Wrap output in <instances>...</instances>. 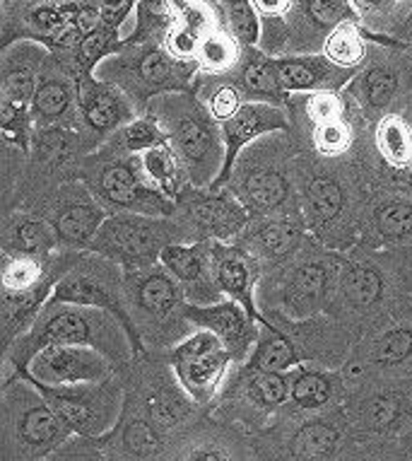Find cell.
<instances>
[{"instance_id": "cell-1", "label": "cell", "mask_w": 412, "mask_h": 461, "mask_svg": "<svg viewBox=\"0 0 412 461\" xmlns=\"http://www.w3.org/2000/svg\"><path fill=\"white\" fill-rule=\"evenodd\" d=\"M379 167L367 158H323L314 150L297 155L300 208L316 242L333 251H353L360 242L362 215L367 208Z\"/></svg>"}, {"instance_id": "cell-2", "label": "cell", "mask_w": 412, "mask_h": 461, "mask_svg": "<svg viewBox=\"0 0 412 461\" xmlns=\"http://www.w3.org/2000/svg\"><path fill=\"white\" fill-rule=\"evenodd\" d=\"M51 346H87L104 353L116 367L128 370L135 363L133 340L121 319L102 307L46 303L30 331L22 333L5 348L3 379L24 370L39 350Z\"/></svg>"}, {"instance_id": "cell-3", "label": "cell", "mask_w": 412, "mask_h": 461, "mask_svg": "<svg viewBox=\"0 0 412 461\" xmlns=\"http://www.w3.org/2000/svg\"><path fill=\"white\" fill-rule=\"evenodd\" d=\"M297 155L294 133H270L237 158L225 189L239 198L251 218L301 211Z\"/></svg>"}, {"instance_id": "cell-4", "label": "cell", "mask_w": 412, "mask_h": 461, "mask_svg": "<svg viewBox=\"0 0 412 461\" xmlns=\"http://www.w3.org/2000/svg\"><path fill=\"white\" fill-rule=\"evenodd\" d=\"M145 113H152L165 126L188 182L210 189L225 167V136L201 95L195 90L166 92L152 99Z\"/></svg>"}, {"instance_id": "cell-5", "label": "cell", "mask_w": 412, "mask_h": 461, "mask_svg": "<svg viewBox=\"0 0 412 461\" xmlns=\"http://www.w3.org/2000/svg\"><path fill=\"white\" fill-rule=\"evenodd\" d=\"M123 300L140 356L166 353L195 331L186 319V293L162 264L123 273Z\"/></svg>"}, {"instance_id": "cell-6", "label": "cell", "mask_w": 412, "mask_h": 461, "mask_svg": "<svg viewBox=\"0 0 412 461\" xmlns=\"http://www.w3.org/2000/svg\"><path fill=\"white\" fill-rule=\"evenodd\" d=\"M102 5L104 0H3L0 49L15 41H37L63 61L97 30Z\"/></svg>"}, {"instance_id": "cell-7", "label": "cell", "mask_w": 412, "mask_h": 461, "mask_svg": "<svg viewBox=\"0 0 412 461\" xmlns=\"http://www.w3.org/2000/svg\"><path fill=\"white\" fill-rule=\"evenodd\" d=\"M343 258V251L326 249L311 240L290 264L263 276L258 287L261 312H278L294 321L326 314L336 295Z\"/></svg>"}, {"instance_id": "cell-8", "label": "cell", "mask_w": 412, "mask_h": 461, "mask_svg": "<svg viewBox=\"0 0 412 461\" xmlns=\"http://www.w3.org/2000/svg\"><path fill=\"white\" fill-rule=\"evenodd\" d=\"M73 432L56 416L46 396L22 375L3 379L0 442L3 461H46Z\"/></svg>"}, {"instance_id": "cell-9", "label": "cell", "mask_w": 412, "mask_h": 461, "mask_svg": "<svg viewBox=\"0 0 412 461\" xmlns=\"http://www.w3.org/2000/svg\"><path fill=\"white\" fill-rule=\"evenodd\" d=\"M94 76L119 85L138 106V112L145 113L152 99L159 95L195 90L198 66L174 59L157 41H135L99 63Z\"/></svg>"}, {"instance_id": "cell-10", "label": "cell", "mask_w": 412, "mask_h": 461, "mask_svg": "<svg viewBox=\"0 0 412 461\" xmlns=\"http://www.w3.org/2000/svg\"><path fill=\"white\" fill-rule=\"evenodd\" d=\"M77 179H83L109 212H138L155 218H172L176 201L148 184L135 155L97 148L80 159Z\"/></svg>"}, {"instance_id": "cell-11", "label": "cell", "mask_w": 412, "mask_h": 461, "mask_svg": "<svg viewBox=\"0 0 412 461\" xmlns=\"http://www.w3.org/2000/svg\"><path fill=\"white\" fill-rule=\"evenodd\" d=\"M350 438V420L340 403L318 413H280L261 430L254 449L265 454V461H333Z\"/></svg>"}, {"instance_id": "cell-12", "label": "cell", "mask_w": 412, "mask_h": 461, "mask_svg": "<svg viewBox=\"0 0 412 461\" xmlns=\"http://www.w3.org/2000/svg\"><path fill=\"white\" fill-rule=\"evenodd\" d=\"M174 242H188L176 218H155L138 212H112L87 251L119 264L123 273L159 264L162 251Z\"/></svg>"}, {"instance_id": "cell-13", "label": "cell", "mask_w": 412, "mask_h": 461, "mask_svg": "<svg viewBox=\"0 0 412 461\" xmlns=\"http://www.w3.org/2000/svg\"><path fill=\"white\" fill-rule=\"evenodd\" d=\"M412 92V56L405 44L372 41L367 63L357 70L345 95L353 99L362 119L372 123L390 112H403Z\"/></svg>"}, {"instance_id": "cell-14", "label": "cell", "mask_w": 412, "mask_h": 461, "mask_svg": "<svg viewBox=\"0 0 412 461\" xmlns=\"http://www.w3.org/2000/svg\"><path fill=\"white\" fill-rule=\"evenodd\" d=\"M343 377L347 389L412 382V310L364 333L347 357Z\"/></svg>"}, {"instance_id": "cell-15", "label": "cell", "mask_w": 412, "mask_h": 461, "mask_svg": "<svg viewBox=\"0 0 412 461\" xmlns=\"http://www.w3.org/2000/svg\"><path fill=\"white\" fill-rule=\"evenodd\" d=\"M31 384L44 393L51 409L56 411V416L77 438L99 439L109 435L119 423L123 403H126L123 372H116L104 382H87V384L46 386L37 382Z\"/></svg>"}, {"instance_id": "cell-16", "label": "cell", "mask_w": 412, "mask_h": 461, "mask_svg": "<svg viewBox=\"0 0 412 461\" xmlns=\"http://www.w3.org/2000/svg\"><path fill=\"white\" fill-rule=\"evenodd\" d=\"M172 365L174 375L184 392L201 406L208 409L218 401L222 386L234 367L232 353L212 331L195 329L188 339L162 353Z\"/></svg>"}, {"instance_id": "cell-17", "label": "cell", "mask_w": 412, "mask_h": 461, "mask_svg": "<svg viewBox=\"0 0 412 461\" xmlns=\"http://www.w3.org/2000/svg\"><path fill=\"white\" fill-rule=\"evenodd\" d=\"M49 303H67V304H85V307H102L121 319V324L126 326L128 336L133 340L135 360L140 357L138 346H135V333L130 317H128L126 300H123V268L113 264L109 258L83 251L73 268L58 280V285L53 287V295Z\"/></svg>"}, {"instance_id": "cell-18", "label": "cell", "mask_w": 412, "mask_h": 461, "mask_svg": "<svg viewBox=\"0 0 412 461\" xmlns=\"http://www.w3.org/2000/svg\"><path fill=\"white\" fill-rule=\"evenodd\" d=\"M188 242H234L251 222V212L227 189L188 184L176 196V212Z\"/></svg>"}, {"instance_id": "cell-19", "label": "cell", "mask_w": 412, "mask_h": 461, "mask_svg": "<svg viewBox=\"0 0 412 461\" xmlns=\"http://www.w3.org/2000/svg\"><path fill=\"white\" fill-rule=\"evenodd\" d=\"M39 215L49 220L58 237L60 249L87 251L92 240L112 215L83 179H67L58 184L37 208Z\"/></svg>"}, {"instance_id": "cell-20", "label": "cell", "mask_w": 412, "mask_h": 461, "mask_svg": "<svg viewBox=\"0 0 412 461\" xmlns=\"http://www.w3.org/2000/svg\"><path fill=\"white\" fill-rule=\"evenodd\" d=\"M140 116L119 85L99 76H83L77 80V133L85 155H90L109 138Z\"/></svg>"}, {"instance_id": "cell-21", "label": "cell", "mask_w": 412, "mask_h": 461, "mask_svg": "<svg viewBox=\"0 0 412 461\" xmlns=\"http://www.w3.org/2000/svg\"><path fill=\"white\" fill-rule=\"evenodd\" d=\"M354 249L412 251V191H372L362 215L360 242Z\"/></svg>"}, {"instance_id": "cell-22", "label": "cell", "mask_w": 412, "mask_h": 461, "mask_svg": "<svg viewBox=\"0 0 412 461\" xmlns=\"http://www.w3.org/2000/svg\"><path fill=\"white\" fill-rule=\"evenodd\" d=\"M314 237L309 232L307 220L297 212L268 215V218H251L246 230L234 242L244 247L251 257L261 264L263 276L278 271L280 266L290 264Z\"/></svg>"}, {"instance_id": "cell-23", "label": "cell", "mask_w": 412, "mask_h": 461, "mask_svg": "<svg viewBox=\"0 0 412 461\" xmlns=\"http://www.w3.org/2000/svg\"><path fill=\"white\" fill-rule=\"evenodd\" d=\"M116 372L119 367L99 350L87 348V346H51V348L39 350L30 365L15 375H22L37 384L73 386L104 382Z\"/></svg>"}, {"instance_id": "cell-24", "label": "cell", "mask_w": 412, "mask_h": 461, "mask_svg": "<svg viewBox=\"0 0 412 461\" xmlns=\"http://www.w3.org/2000/svg\"><path fill=\"white\" fill-rule=\"evenodd\" d=\"M270 133H294L292 113L285 106L265 104V102H244L232 119L222 123L225 136V167L222 175L210 189H225L232 175V167L248 145L270 136Z\"/></svg>"}, {"instance_id": "cell-25", "label": "cell", "mask_w": 412, "mask_h": 461, "mask_svg": "<svg viewBox=\"0 0 412 461\" xmlns=\"http://www.w3.org/2000/svg\"><path fill=\"white\" fill-rule=\"evenodd\" d=\"M31 116L37 131H77V77L49 53L31 99Z\"/></svg>"}, {"instance_id": "cell-26", "label": "cell", "mask_w": 412, "mask_h": 461, "mask_svg": "<svg viewBox=\"0 0 412 461\" xmlns=\"http://www.w3.org/2000/svg\"><path fill=\"white\" fill-rule=\"evenodd\" d=\"M186 319L193 329H205L218 336L225 348L232 353L234 367L244 365L254 353L258 340V321L239 303L229 297L215 304H188Z\"/></svg>"}, {"instance_id": "cell-27", "label": "cell", "mask_w": 412, "mask_h": 461, "mask_svg": "<svg viewBox=\"0 0 412 461\" xmlns=\"http://www.w3.org/2000/svg\"><path fill=\"white\" fill-rule=\"evenodd\" d=\"M159 264L172 273L184 287L191 304H215L225 300L215 278L212 242H174L169 244Z\"/></svg>"}, {"instance_id": "cell-28", "label": "cell", "mask_w": 412, "mask_h": 461, "mask_svg": "<svg viewBox=\"0 0 412 461\" xmlns=\"http://www.w3.org/2000/svg\"><path fill=\"white\" fill-rule=\"evenodd\" d=\"M347 20H360L350 0H292L290 46L285 56L318 53L330 32Z\"/></svg>"}, {"instance_id": "cell-29", "label": "cell", "mask_w": 412, "mask_h": 461, "mask_svg": "<svg viewBox=\"0 0 412 461\" xmlns=\"http://www.w3.org/2000/svg\"><path fill=\"white\" fill-rule=\"evenodd\" d=\"M254 456L255 449L234 423L198 420L176 442L169 461H254Z\"/></svg>"}, {"instance_id": "cell-30", "label": "cell", "mask_w": 412, "mask_h": 461, "mask_svg": "<svg viewBox=\"0 0 412 461\" xmlns=\"http://www.w3.org/2000/svg\"><path fill=\"white\" fill-rule=\"evenodd\" d=\"M212 266L222 295L239 303L251 317L261 319L258 307V287L263 280V268L244 247L237 242H212Z\"/></svg>"}, {"instance_id": "cell-31", "label": "cell", "mask_w": 412, "mask_h": 461, "mask_svg": "<svg viewBox=\"0 0 412 461\" xmlns=\"http://www.w3.org/2000/svg\"><path fill=\"white\" fill-rule=\"evenodd\" d=\"M273 61H275L280 85L285 87L287 95L343 92L357 76V70L337 66L323 51L290 53V56H278Z\"/></svg>"}, {"instance_id": "cell-32", "label": "cell", "mask_w": 412, "mask_h": 461, "mask_svg": "<svg viewBox=\"0 0 412 461\" xmlns=\"http://www.w3.org/2000/svg\"><path fill=\"white\" fill-rule=\"evenodd\" d=\"M49 49L37 41H15L0 49V99L30 106L37 92L39 76L49 59Z\"/></svg>"}, {"instance_id": "cell-33", "label": "cell", "mask_w": 412, "mask_h": 461, "mask_svg": "<svg viewBox=\"0 0 412 461\" xmlns=\"http://www.w3.org/2000/svg\"><path fill=\"white\" fill-rule=\"evenodd\" d=\"M290 379H292L290 403L282 413H318L340 406L345 401L347 386L343 370L301 363L290 372Z\"/></svg>"}, {"instance_id": "cell-34", "label": "cell", "mask_w": 412, "mask_h": 461, "mask_svg": "<svg viewBox=\"0 0 412 461\" xmlns=\"http://www.w3.org/2000/svg\"><path fill=\"white\" fill-rule=\"evenodd\" d=\"M0 247H3L5 257L46 258L60 251L58 237L49 225V220L34 211H24V208L3 212Z\"/></svg>"}, {"instance_id": "cell-35", "label": "cell", "mask_w": 412, "mask_h": 461, "mask_svg": "<svg viewBox=\"0 0 412 461\" xmlns=\"http://www.w3.org/2000/svg\"><path fill=\"white\" fill-rule=\"evenodd\" d=\"M246 102H265V104L285 106L290 109L292 95H287L285 87L280 85L278 70L273 56L263 51L261 46H248L244 53V61L234 76H229Z\"/></svg>"}, {"instance_id": "cell-36", "label": "cell", "mask_w": 412, "mask_h": 461, "mask_svg": "<svg viewBox=\"0 0 412 461\" xmlns=\"http://www.w3.org/2000/svg\"><path fill=\"white\" fill-rule=\"evenodd\" d=\"M258 329L261 331H258L255 348L244 363V367L258 372H292L294 367H300L304 363L292 339L280 326L268 321L263 314L258 319Z\"/></svg>"}, {"instance_id": "cell-37", "label": "cell", "mask_w": 412, "mask_h": 461, "mask_svg": "<svg viewBox=\"0 0 412 461\" xmlns=\"http://www.w3.org/2000/svg\"><path fill=\"white\" fill-rule=\"evenodd\" d=\"M135 158H138V167H140V172L148 179V184L155 186L157 191H162L172 201H176L181 191L191 184L188 182L186 169L181 165L179 155L174 152V148L169 143L155 145L150 150L135 155Z\"/></svg>"}, {"instance_id": "cell-38", "label": "cell", "mask_w": 412, "mask_h": 461, "mask_svg": "<svg viewBox=\"0 0 412 461\" xmlns=\"http://www.w3.org/2000/svg\"><path fill=\"white\" fill-rule=\"evenodd\" d=\"M369 46H372V32L360 20H347V23L337 24L326 37L321 51L343 68L360 70L367 63Z\"/></svg>"}, {"instance_id": "cell-39", "label": "cell", "mask_w": 412, "mask_h": 461, "mask_svg": "<svg viewBox=\"0 0 412 461\" xmlns=\"http://www.w3.org/2000/svg\"><path fill=\"white\" fill-rule=\"evenodd\" d=\"M350 3L357 10L362 24L379 37L398 39L408 17L412 15V0H350Z\"/></svg>"}, {"instance_id": "cell-40", "label": "cell", "mask_w": 412, "mask_h": 461, "mask_svg": "<svg viewBox=\"0 0 412 461\" xmlns=\"http://www.w3.org/2000/svg\"><path fill=\"white\" fill-rule=\"evenodd\" d=\"M261 20V49L273 59L285 56L290 46V15L292 0H254Z\"/></svg>"}, {"instance_id": "cell-41", "label": "cell", "mask_w": 412, "mask_h": 461, "mask_svg": "<svg viewBox=\"0 0 412 461\" xmlns=\"http://www.w3.org/2000/svg\"><path fill=\"white\" fill-rule=\"evenodd\" d=\"M169 143L165 126L152 116V113H140L135 122L116 131L109 140L106 148H112L116 152H126V155H140V152L150 150L155 145Z\"/></svg>"}, {"instance_id": "cell-42", "label": "cell", "mask_w": 412, "mask_h": 461, "mask_svg": "<svg viewBox=\"0 0 412 461\" xmlns=\"http://www.w3.org/2000/svg\"><path fill=\"white\" fill-rule=\"evenodd\" d=\"M354 145H357L354 116L318 123V126L309 129V150L318 152L323 158H345V155H353Z\"/></svg>"}, {"instance_id": "cell-43", "label": "cell", "mask_w": 412, "mask_h": 461, "mask_svg": "<svg viewBox=\"0 0 412 461\" xmlns=\"http://www.w3.org/2000/svg\"><path fill=\"white\" fill-rule=\"evenodd\" d=\"M222 17L234 37L244 46L261 44V20L254 8V0H218Z\"/></svg>"}, {"instance_id": "cell-44", "label": "cell", "mask_w": 412, "mask_h": 461, "mask_svg": "<svg viewBox=\"0 0 412 461\" xmlns=\"http://www.w3.org/2000/svg\"><path fill=\"white\" fill-rule=\"evenodd\" d=\"M46 461H112L109 454L104 452L102 442L94 438H73L67 439L66 445L58 447L56 452Z\"/></svg>"}, {"instance_id": "cell-45", "label": "cell", "mask_w": 412, "mask_h": 461, "mask_svg": "<svg viewBox=\"0 0 412 461\" xmlns=\"http://www.w3.org/2000/svg\"><path fill=\"white\" fill-rule=\"evenodd\" d=\"M393 454H396V461H412V425L398 438Z\"/></svg>"}, {"instance_id": "cell-46", "label": "cell", "mask_w": 412, "mask_h": 461, "mask_svg": "<svg viewBox=\"0 0 412 461\" xmlns=\"http://www.w3.org/2000/svg\"><path fill=\"white\" fill-rule=\"evenodd\" d=\"M403 113H405V116H408V119H410V122H412V92H410V97H408V102H405Z\"/></svg>"}, {"instance_id": "cell-47", "label": "cell", "mask_w": 412, "mask_h": 461, "mask_svg": "<svg viewBox=\"0 0 412 461\" xmlns=\"http://www.w3.org/2000/svg\"><path fill=\"white\" fill-rule=\"evenodd\" d=\"M410 285H412V273H410Z\"/></svg>"}, {"instance_id": "cell-48", "label": "cell", "mask_w": 412, "mask_h": 461, "mask_svg": "<svg viewBox=\"0 0 412 461\" xmlns=\"http://www.w3.org/2000/svg\"><path fill=\"white\" fill-rule=\"evenodd\" d=\"M0 3H3V0H0Z\"/></svg>"}]
</instances>
